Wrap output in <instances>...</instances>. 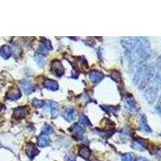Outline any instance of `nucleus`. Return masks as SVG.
I'll return each instance as SVG.
<instances>
[{"instance_id":"24","label":"nucleus","mask_w":161,"mask_h":161,"mask_svg":"<svg viewBox=\"0 0 161 161\" xmlns=\"http://www.w3.org/2000/svg\"><path fill=\"white\" fill-rule=\"evenodd\" d=\"M32 105H33L35 107H36V108H40L42 106H44L45 102H43V101L41 100H38V99L35 98V99L32 100Z\"/></svg>"},{"instance_id":"25","label":"nucleus","mask_w":161,"mask_h":161,"mask_svg":"<svg viewBox=\"0 0 161 161\" xmlns=\"http://www.w3.org/2000/svg\"><path fill=\"white\" fill-rule=\"evenodd\" d=\"M42 131H43V133L44 134H51L53 132V128L49 125H45L42 128Z\"/></svg>"},{"instance_id":"15","label":"nucleus","mask_w":161,"mask_h":161,"mask_svg":"<svg viewBox=\"0 0 161 161\" xmlns=\"http://www.w3.org/2000/svg\"><path fill=\"white\" fill-rule=\"evenodd\" d=\"M74 116H75V111L72 107H70V108L67 109L64 114V118L68 122H71L74 119Z\"/></svg>"},{"instance_id":"19","label":"nucleus","mask_w":161,"mask_h":161,"mask_svg":"<svg viewBox=\"0 0 161 161\" xmlns=\"http://www.w3.org/2000/svg\"><path fill=\"white\" fill-rule=\"evenodd\" d=\"M71 131H72V132H74L75 134H77L78 136L81 135L84 132L83 129L80 127V126L78 125V123H76V124H74V125L72 126V128H71Z\"/></svg>"},{"instance_id":"20","label":"nucleus","mask_w":161,"mask_h":161,"mask_svg":"<svg viewBox=\"0 0 161 161\" xmlns=\"http://www.w3.org/2000/svg\"><path fill=\"white\" fill-rule=\"evenodd\" d=\"M80 124H82L84 127H89V126L91 125V122L89 120V119L85 116V115H81L80 117Z\"/></svg>"},{"instance_id":"11","label":"nucleus","mask_w":161,"mask_h":161,"mask_svg":"<svg viewBox=\"0 0 161 161\" xmlns=\"http://www.w3.org/2000/svg\"><path fill=\"white\" fill-rule=\"evenodd\" d=\"M44 86L46 89L52 90V91H56L59 88V86L57 82L54 80H51V79H47L45 80Z\"/></svg>"},{"instance_id":"27","label":"nucleus","mask_w":161,"mask_h":161,"mask_svg":"<svg viewBox=\"0 0 161 161\" xmlns=\"http://www.w3.org/2000/svg\"><path fill=\"white\" fill-rule=\"evenodd\" d=\"M136 161H149V160L145 158H139Z\"/></svg>"},{"instance_id":"5","label":"nucleus","mask_w":161,"mask_h":161,"mask_svg":"<svg viewBox=\"0 0 161 161\" xmlns=\"http://www.w3.org/2000/svg\"><path fill=\"white\" fill-rule=\"evenodd\" d=\"M52 72L56 76L61 77L64 74V68L60 61H53L52 63Z\"/></svg>"},{"instance_id":"1","label":"nucleus","mask_w":161,"mask_h":161,"mask_svg":"<svg viewBox=\"0 0 161 161\" xmlns=\"http://www.w3.org/2000/svg\"><path fill=\"white\" fill-rule=\"evenodd\" d=\"M151 56L149 39L147 37H139L134 50L127 55L131 64H143Z\"/></svg>"},{"instance_id":"13","label":"nucleus","mask_w":161,"mask_h":161,"mask_svg":"<svg viewBox=\"0 0 161 161\" xmlns=\"http://www.w3.org/2000/svg\"><path fill=\"white\" fill-rule=\"evenodd\" d=\"M27 114V108L26 107H17L13 111V115L15 119H22L23 117H25Z\"/></svg>"},{"instance_id":"22","label":"nucleus","mask_w":161,"mask_h":161,"mask_svg":"<svg viewBox=\"0 0 161 161\" xmlns=\"http://www.w3.org/2000/svg\"><path fill=\"white\" fill-rule=\"evenodd\" d=\"M111 78L114 80V81H121L122 80V78H121V75L119 72L117 71H113V72L111 73Z\"/></svg>"},{"instance_id":"16","label":"nucleus","mask_w":161,"mask_h":161,"mask_svg":"<svg viewBox=\"0 0 161 161\" xmlns=\"http://www.w3.org/2000/svg\"><path fill=\"white\" fill-rule=\"evenodd\" d=\"M11 55V48L7 46V45H4L2 48H0V56L4 59H8Z\"/></svg>"},{"instance_id":"17","label":"nucleus","mask_w":161,"mask_h":161,"mask_svg":"<svg viewBox=\"0 0 161 161\" xmlns=\"http://www.w3.org/2000/svg\"><path fill=\"white\" fill-rule=\"evenodd\" d=\"M90 150L87 147H81L79 150V155L84 159H89L90 157Z\"/></svg>"},{"instance_id":"14","label":"nucleus","mask_w":161,"mask_h":161,"mask_svg":"<svg viewBox=\"0 0 161 161\" xmlns=\"http://www.w3.org/2000/svg\"><path fill=\"white\" fill-rule=\"evenodd\" d=\"M140 129L142 131H144L146 133H151V130L149 127L148 126V123H147V119L144 115H143L141 117V120H140Z\"/></svg>"},{"instance_id":"26","label":"nucleus","mask_w":161,"mask_h":161,"mask_svg":"<svg viewBox=\"0 0 161 161\" xmlns=\"http://www.w3.org/2000/svg\"><path fill=\"white\" fill-rule=\"evenodd\" d=\"M36 62L40 67H44L45 65V59L41 55H38L36 57Z\"/></svg>"},{"instance_id":"10","label":"nucleus","mask_w":161,"mask_h":161,"mask_svg":"<svg viewBox=\"0 0 161 161\" xmlns=\"http://www.w3.org/2000/svg\"><path fill=\"white\" fill-rule=\"evenodd\" d=\"M89 78L91 79V80L94 83H97L100 80H102V78H104V75L99 71L97 70H93L89 72Z\"/></svg>"},{"instance_id":"12","label":"nucleus","mask_w":161,"mask_h":161,"mask_svg":"<svg viewBox=\"0 0 161 161\" xmlns=\"http://www.w3.org/2000/svg\"><path fill=\"white\" fill-rule=\"evenodd\" d=\"M49 137L46 134L42 133L38 137V140H37V143L39 144L40 147H47L49 144Z\"/></svg>"},{"instance_id":"4","label":"nucleus","mask_w":161,"mask_h":161,"mask_svg":"<svg viewBox=\"0 0 161 161\" xmlns=\"http://www.w3.org/2000/svg\"><path fill=\"white\" fill-rule=\"evenodd\" d=\"M158 93V88H156L155 86H151L144 91V97L149 103H153L156 99Z\"/></svg>"},{"instance_id":"18","label":"nucleus","mask_w":161,"mask_h":161,"mask_svg":"<svg viewBox=\"0 0 161 161\" xmlns=\"http://www.w3.org/2000/svg\"><path fill=\"white\" fill-rule=\"evenodd\" d=\"M49 106H50L52 117L55 118L58 114V104L55 102H49Z\"/></svg>"},{"instance_id":"9","label":"nucleus","mask_w":161,"mask_h":161,"mask_svg":"<svg viewBox=\"0 0 161 161\" xmlns=\"http://www.w3.org/2000/svg\"><path fill=\"white\" fill-rule=\"evenodd\" d=\"M26 153L29 158L31 160L33 159L36 155H38L39 151L37 149V147L33 144V143H28L26 147Z\"/></svg>"},{"instance_id":"3","label":"nucleus","mask_w":161,"mask_h":161,"mask_svg":"<svg viewBox=\"0 0 161 161\" xmlns=\"http://www.w3.org/2000/svg\"><path fill=\"white\" fill-rule=\"evenodd\" d=\"M138 40V37H123L121 40L122 47L125 48L126 54L128 55L134 50L136 43Z\"/></svg>"},{"instance_id":"8","label":"nucleus","mask_w":161,"mask_h":161,"mask_svg":"<svg viewBox=\"0 0 161 161\" xmlns=\"http://www.w3.org/2000/svg\"><path fill=\"white\" fill-rule=\"evenodd\" d=\"M52 49H53V46L51 45V42L48 40H45L44 41H42L39 48L40 53L44 54V55L48 54V53Z\"/></svg>"},{"instance_id":"2","label":"nucleus","mask_w":161,"mask_h":161,"mask_svg":"<svg viewBox=\"0 0 161 161\" xmlns=\"http://www.w3.org/2000/svg\"><path fill=\"white\" fill-rule=\"evenodd\" d=\"M133 72V83L139 86V89H143L148 81L155 75V67L151 64H137L131 68Z\"/></svg>"},{"instance_id":"21","label":"nucleus","mask_w":161,"mask_h":161,"mask_svg":"<svg viewBox=\"0 0 161 161\" xmlns=\"http://www.w3.org/2000/svg\"><path fill=\"white\" fill-rule=\"evenodd\" d=\"M122 161H135V157L133 154L127 153L122 157Z\"/></svg>"},{"instance_id":"6","label":"nucleus","mask_w":161,"mask_h":161,"mask_svg":"<svg viewBox=\"0 0 161 161\" xmlns=\"http://www.w3.org/2000/svg\"><path fill=\"white\" fill-rule=\"evenodd\" d=\"M20 86L23 89V91L25 92L27 94H31V93L35 91V87L31 83V81L28 80H22L20 81Z\"/></svg>"},{"instance_id":"7","label":"nucleus","mask_w":161,"mask_h":161,"mask_svg":"<svg viewBox=\"0 0 161 161\" xmlns=\"http://www.w3.org/2000/svg\"><path fill=\"white\" fill-rule=\"evenodd\" d=\"M7 99L11 101L18 100L19 98L21 97V93H20V89L17 88H11L7 94Z\"/></svg>"},{"instance_id":"23","label":"nucleus","mask_w":161,"mask_h":161,"mask_svg":"<svg viewBox=\"0 0 161 161\" xmlns=\"http://www.w3.org/2000/svg\"><path fill=\"white\" fill-rule=\"evenodd\" d=\"M126 106L129 110H133L135 107V103L134 102L133 99H127L125 102Z\"/></svg>"}]
</instances>
